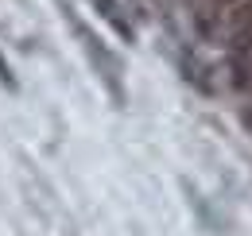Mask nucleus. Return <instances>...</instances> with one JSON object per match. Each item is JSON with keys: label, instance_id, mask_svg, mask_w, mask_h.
<instances>
[{"label": "nucleus", "instance_id": "f257e3e1", "mask_svg": "<svg viewBox=\"0 0 252 236\" xmlns=\"http://www.w3.org/2000/svg\"><path fill=\"white\" fill-rule=\"evenodd\" d=\"M97 8H101V12H105L113 24H117V31H121V35H128V24L121 20V12H117V0H97Z\"/></svg>", "mask_w": 252, "mask_h": 236}, {"label": "nucleus", "instance_id": "f03ea898", "mask_svg": "<svg viewBox=\"0 0 252 236\" xmlns=\"http://www.w3.org/2000/svg\"><path fill=\"white\" fill-rule=\"evenodd\" d=\"M0 78H4V82H12V78H8V66H4V59H0Z\"/></svg>", "mask_w": 252, "mask_h": 236}]
</instances>
